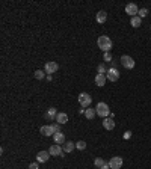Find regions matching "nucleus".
Instances as JSON below:
<instances>
[{
  "mask_svg": "<svg viewBox=\"0 0 151 169\" xmlns=\"http://www.w3.org/2000/svg\"><path fill=\"white\" fill-rule=\"evenodd\" d=\"M130 134H132V133H130V132H126V134H124V137L127 139V137H130Z\"/></svg>",
  "mask_w": 151,
  "mask_h": 169,
  "instance_id": "31",
  "label": "nucleus"
},
{
  "mask_svg": "<svg viewBox=\"0 0 151 169\" xmlns=\"http://www.w3.org/2000/svg\"><path fill=\"white\" fill-rule=\"evenodd\" d=\"M121 65L124 67V68H127V70H132L134 68V60H133V57L127 56V55H124V56H121Z\"/></svg>",
  "mask_w": 151,
  "mask_h": 169,
  "instance_id": "4",
  "label": "nucleus"
},
{
  "mask_svg": "<svg viewBox=\"0 0 151 169\" xmlns=\"http://www.w3.org/2000/svg\"><path fill=\"white\" fill-rule=\"evenodd\" d=\"M48 152H50V156H55V157H62V156H64V150H62L60 145H57V144L56 145H52Z\"/></svg>",
  "mask_w": 151,
  "mask_h": 169,
  "instance_id": "7",
  "label": "nucleus"
},
{
  "mask_svg": "<svg viewBox=\"0 0 151 169\" xmlns=\"http://www.w3.org/2000/svg\"><path fill=\"white\" fill-rule=\"evenodd\" d=\"M150 27H151V26H150Z\"/></svg>",
  "mask_w": 151,
  "mask_h": 169,
  "instance_id": "32",
  "label": "nucleus"
},
{
  "mask_svg": "<svg viewBox=\"0 0 151 169\" xmlns=\"http://www.w3.org/2000/svg\"><path fill=\"white\" fill-rule=\"evenodd\" d=\"M56 121H57V122H59V124H65V122L68 121V116H67V113H64V112L57 113Z\"/></svg>",
  "mask_w": 151,
  "mask_h": 169,
  "instance_id": "18",
  "label": "nucleus"
},
{
  "mask_svg": "<svg viewBox=\"0 0 151 169\" xmlns=\"http://www.w3.org/2000/svg\"><path fill=\"white\" fill-rule=\"evenodd\" d=\"M94 165H95V166H97L98 169H100V168H103V166L106 165V162H104L101 157H97V159L94 160Z\"/></svg>",
  "mask_w": 151,
  "mask_h": 169,
  "instance_id": "21",
  "label": "nucleus"
},
{
  "mask_svg": "<svg viewBox=\"0 0 151 169\" xmlns=\"http://www.w3.org/2000/svg\"><path fill=\"white\" fill-rule=\"evenodd\" d=\"M57 68H59V65H57L56 62H47L45 67H44V71H45L48 75H52L53 73H56L57 71Z\"/></svg>",
  "mask_w": 151,
  "mask_h": 169,
  "instance_id": "5",
  "label": "nucleus"
},
{
  "mask_svg": "<svg viewBox=\"0 0 151 169\" xmlns=\"http://www.w3.org/2000/svg\"><path fill=\"white\" fill-rule=\"evenodd\" d=\"M103 127H104L106 130H113V129H115V121H113L112 116L104 118V121H103Z\"/></svg>",
  "mask_w": 151,
  "mask_h": 169,
  "instance_id": "11",
  "label": "nucleus"
},
{
  "mask_svg": "<svg viewBox=\"0 0 151 169\" xmlns=\"http://www.w3.org/2000/svg\"><path fill=\"white\" fill-rule=\"evenodd\" d=\"M141 23H142V18L137 15V17H133L132 21H130V24H132L133 27H139L141 26Z\"/></svg>",
  "mask_w": 151,
  "mask_h": 169,
  "instance_id": "19",
  "label": "nucleus"
},
{
  "mask_svg": "<svg viewBox=\"0 0 151 169\" xmlns=\"http://www.w3.org/2000/svg\"><path fill=\"white\" fill-rule=\"evenodd\" d=\"M137 14H139V17H141V18H144V17H147V15H148V9H147V8H142V9H139V12H137Z\"/></svg>",
  "mask_w": 151,
  "mask_h": 169,
  "instance_id": "23",
  "label": "nucleus"
},
{
  "mask_svg": "<svg viewBox=\"0 0 151 169\" xmlns=\"http://www.w3.org/2000/svg\"><path fill=\"white\" fill-rule=\"evenodd\" d=\"M76 148V144L74 142H71V140H68V142H65L64 144V147H62V150L64 152H71V151Z\"/></svg>",
  "mask_w": 151,
  "mask_h": 169,
  "instance_id": "17",
  "label": "nucleus"
},
{
  "mask_svg": "<svg viewBox=\"0 0 151 169\" xmlns=\"http://www.w3.org/2000/svg\"><path fill=\"white\" fill-rule=\"evenodd\" d=\"M106 74H97L95 75V85L97 86H104L106 85Z\"/></svg>",
  "mask_w": 151,
  "mask_h": 169,
  "instance_id": "16",
  "label": "nucleus"
},
{
  "mask_svg": "<svg viewBox=\"0 0 151 169\" xmlns=\"http://www.w3.org/2000/svg\"><path fill=\"white\" fill-rule=\"evenodd\" d=\"M103 59H104L106 62H112V55H110V52L104 53V55H103Z\"/></svg>",
  "mask_w": 151,
  "mask_h": 169,
  "instance_id": "26",
  "label": "nucleus"
},
{
  "mask_svg": "<svg viewBox=\"0 0 151 169\" xmlns=\"http://www.w3.org/2000/svg\"><path fill=\"white\" fill-rule=\"evenodd\" d=\"M79 103H80L82 107H88L92 103V97L89 94H86V92H82V94L79 95Z\"/></svg>",
  "mask_w": 151,
  "mask_h": 169,
  "instance_id": "3",
  "label": "nucleus"
},
{
  "mask_svg": "<svg viewBox=\"0 0 151 169\" xmlns=\"http://www.w3.org/2000/svg\"><path fill=\"white\" fill-rule=\"evenodd\" d=\"M95 115H97L95 109H86V110H85V116H86L88 119H94Z\"/></svg>",
  "mask_w": 151,
  "mask_h": 169,
  "instance_id": "20",
  "label": "nucleus"
},
{
  "mask_svg": "<svg viewBox=\"0 0 151 169\" xmlns=\"http://www.w3.org/2000/svg\"><path fill=\"white\" fill-rule=\"evenodd\" d=\"M97 23H100V24H103V23H106V20H107V12L106 11H100V12H97Z\"/></svg>",
  "mask_w": 151,
  "mask_h": 169,
  "instance_id": "15",
  "label": "nucleus"
},
{
  "mask_svg": "<svg viewBox=\"0 0 151 169\" xmlns=\"http://www.w3.org/2000/svg\"><path fill=\"white\" fill-rule=\"evenodd\" d=\"M85 110H86V109H83V107H80V109H79V113H80V115H82V113L85 115Z\"/></svg>",
  "mask_w": 151,
  "mask_h": 169,
  "instance_id": "29",
  "label": "nucleus"
},
{
  "mask_svg": "<svg viewBox=\"0 0 151 169\" xmlns=\"http://www.w3.org/2000/svg\"><path fill=\"white\" fill-rule=\"evenodd\" d=\"M52 127H53V130H55V132H60V124H59V122H55V124H52Z\"/></svg>",
  "mask_w": 151,
  "mask_h": 169,
  "instance_id": "27",
  "label": "nucleus"
},
{
  "mask_svg": "<svg viewBox=\"0 0 151 169\" xmlns=\"http://www.w3.org/2000/svg\"><path fill=\"white\" fill-rule=\"evenodd\" d=\"M76 148H77V150H85V148H86V142H83V140H79V142L76 144Z\"/></svg>",
  "mask_w": 151,
  "mask_h": 169,
  "instance_id": "24",
  "label": "nucleus"
},
{
  "mask_svg": "<svg viewBox=\"0 0 151 169\" xmlns=\"http://www.w3.org/2000/svg\"><path fill=\"white\" fill-rule=\"evenodd\" d=\"M107 71H106V67H104V63H100L98 65V74H106Z\"/></svg>",
  "mask_w": 151,
  "mask_h": 169,
  "instance_id": "25",
  "label": "nucleus"
},
{
  "mask_svg": "<svg viewBox=\"0 0 151 169\" xmlns=\"http://www.w3.org/2000/svg\"><path fill=\"white\" fill-rule=\"evenodd\" d=\"M95 112L98 116H101L103 119L104 118H107L109 115H110V110H109V106L106 104V103H98L97 106H95Z\"/></svg>",
  "mask_w": 151,
  "mask_h": 169,
  "instance_id": "2",
  "label": "nucleus"
},
{
  "mask_svg": "<svg viewBox=\"0 0 151 169\" xmlns=\"http://www.w3.org/2000/svg\"><path fill=\"white\" fill-rule=\"evenodd\" d=\"M100 169H110V166H109V163H106L103 168H100Z\"/></svg>",
  "mask_w": 151,
  "mask_h": 169,
  "instance_id": "30",
  "label": "nucleus"
},
{
  "mask_svg": "<svg viewBox=\"0 0 151 169\" xmlns=\"http://www.w3.org/2000/svg\"><path fill=\"white\" fill-rule=\"evenodd\" d=\"M106 77H107V80H110V82H116V80L119 79V71H118L116 68H109L107 73H106Z\"/></svg>",
  "mask_w": 151,
  "mask_h": 169,
  "instance_id": "6",
  "label": "nucleus"
},
{
  "mask_svg": "<svg viewBox=\"0 0 151 169\" xmlns=\"http://www.w3.org/2000/svg\"><path fill=\"white\" fill-rule=\"evenodd\" d=\"M33 75H35V79H37V80H42V79L45 77V71H41V70H37V71L33 73Z\"/></svg>",
  "mask_w": 151,
  "mask_h": 169,
  "instance_id": "22",
  "label": "nucleus"
},
{
  "mask_svg": "<svg viewBox=\"0 0 151 169\" xmlns=\"http://www.w3.org/2000/svg\"><path fill=\"white\" fill-rule=\"evenodd\" d=\"M48 159H50V152H48V151H39L37 154L38 163H45Z\"/></svg>",
  "mask_w": 151,
  "mask_h": 169,
  "instance_id": "9",
  "label": "nucleus"
},
{
  "mask_svg": "<svg viewBox=\"0 0 151 169\" xmlns=\"http://www.w3.org/2000/svg\"><path fill=\"white\" fill-rule=\"evenodd\" d=\"M109 166H110V169H121V166H122V157H112L110 162H109Z\"/></svg>",
  "mask_w": 151,
  "mask_h": 169,
  "instance_id": "8",
  "label": "nucleus"
},
{
  "mask_svg": "<svg viewBox=\"0 0 151 169\" xmlns=\"http://www.w3.org/2000/svg\"><path fill=\"white\" fill-rule=\"evenodd\" d=\"M53 140H55V144L57 145H62V144H65V134L60 132H57L53 134Z\"/></svg>",
  "mask_w": 151,
  "mask_h": 169,
  "instance_id": "13",
  "label": "nucleus"
},
{
  "mask_svg": "<svg viewBox=\"0 0 151 169\" xmlns=\"http://www.w3.org/2000/svg\"><path fill=\"white\" fill-rule=\"evenodd\" d=\"M97 44H98V47L104 52V53H107V52H110V48H112V39L109 36H106V35H103V36H98V41H97Z\"/></svg>",
  "mask_w": 151,
  "mask_h": 169,
  "instance_id": "1",
  "label": "nucleus"
},
{
  "mask_svg": "<svg viewBox=\"0 0 151 169\" xmlns=\"http://www.w3.org/2000/svg\"><path fill=\"white\" fill-rule=\"evenodd\" d=\"M41 134H44V136H53L55 134V130H53V127L52 125H44V127H41Z\"/></svg>",
  "mask_w": 151,
  "mask_h": 169,
  "instance_id": "14",
  "label": "nucleus"
},
{
  "mask_svg": "<svg viewBox=\"0 0 151 169\" xmlns=\"http://www.w3.org/2000/svg\"><path fill=\"white\" fill-rule=\"evenodd\" d=\"M126 12L133 18V17H136V14L139 12V9H137V6H136L134 3H129V5L126 6Z\"/></svg>",
  "mask_w": 151,
  "mask_h": 169,
  "instance_id": "10",
  "label": "nucleus"
},
{
  "mask_svg": "<svg viewBox=\"0 0 151 169\" xmlns=\"http://www.w3.org/2000/svg\"><path fill=\"white\" fill-rule=\"evenodd\" d=\"M29 169H38V162H35V163H30V165H29Z\"/></svg>",
  "mask_w": 151,
  "mask_h": 169,
  "instance_id": "28",
  "label": "nucleus"
},
{
  "mask_svg": "<svg viewBox=\"0 0 151 169\" xmlns=\"http://www.w3.org/2000/svg\"><path fill=\"white\" fill-rule=\"evenodd\" d=\"M44 116H45V119H47V121H55V119H56V116H57L56 109H55V107H50V109L45 112Z\"/></svg>",
  "mask_w": 151,
  "mask_h": 169,
  "instance_id": "12",
  "label": "nucleus"
}]
</instances>
